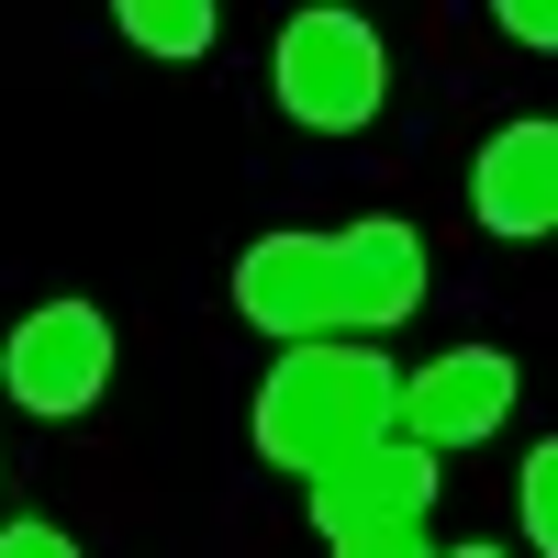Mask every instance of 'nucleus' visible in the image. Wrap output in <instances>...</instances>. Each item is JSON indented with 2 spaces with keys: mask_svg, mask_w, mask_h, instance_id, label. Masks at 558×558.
I'll return each instance as SVG.
<instances>
[{
  "mask_svg": "<svg viewBox=\"0 0 558 558\" xmlns=\"http://www.w3.org/2000/svg\"><path fill=\"white\" fill-rule=\"evenodd\" d=\"M391 380H402V368L368 357L357 336L291 347V357L268 368V391H257V458H268V470L324 481L336 458H357V447L391 436Z\"/></svg>",
  "mask_w": 558,
  "mask_h": 558,
  "instance_id": "f257e3e1",
  "label": "nucleus"
},
{
  "mask_svg": "<svg viewBox=\"0 0 558 558\" xmlns=\"http://www.w3.org/2000/svg\"><path fill=\"white\" fill-rule=\"evenodd\" d=\"M268 89H279V112H291V123H313V134H357V123H380V101H391V45H380V23H357V12H336V0H313V12L279 23Z\"/></svg>",
  "mask_w": 558,
  "mask_h": 558,
  "instance_id": "f03ea898",
  "label": "nucleus"
},
{
  "mask_svg": "<svg viewBox=\"0 0 558 558\" xmlns=\"http://www.w3.org/2000/svg\"><path fill=\"white\" fill-rule=\"evenodd\" d=\"M0 391L45 425H68L112 391V313L101 302H34L12 336H0Z\"/></svg>",
  "mask_w": 558,
  "mask_h": 558,
  "instance_id": "7ed1b4c3",
  "label": "nucleus"
},
{
  "mask_svg": "<svg viewBox=\"0 0 558 558\" xmlns=\"http://www.w3.org/2000/svg\"><path fill=\"white\" fill-rule=\"evenodd\" d=\"M502 413H514V357L502 347H447V357H425V368L391 380V436H413L425 458L481 447Z\"/></svg>",
  "mask_w": 558,
  "mask_h": 558,
  "instance_id": "20e7f679",
  "label": "nucleus"
},
{
  "mask_svg": "<svg viewBox=\"0 0 558 558\" xmlns=\"http://www.w3.org/2000/svg\"><path fill=\"white\" fill-rule=\"evenodd\" d=\"M313 492V536L324 547H357V536H391V525H425V502H436V458L413 447V436H380V447H357L336 458Z\"/></svg>",
  "mask_w": 558,
  "mask_h": 558,
  "instance_id": "39448f33",
  "label": "nucleus"
},
{
  "mask_svg": "<svg viewBox=\"0 0 558 558\" xmlns=\"http://www.w3.org/2000/svg\"><path fill=\"white\" fill-rule=\"evenodd\" d=\"M235 313L257 336H347V291H336V235H257L235 257Z\"/></svg>",
  "mask_w": 558,
  "mask_h": 558,
  "instance_id": "423d86ee",
  "label": "nucleus"
},
{
  "mask_svg": "<svg viewBox=\"0 0 558 558\" xmlns=\"http://www.w3.org/2000/svg\"><path fill=\"white\" fill-rule=\"evenodd\" d=\"M470 213H481V235H547L558 223V123L547 112H514L470 157Z\"/></svg>",
  "mask_w": 558,
  "mask_h": 558,
  "instance_id": "0eeeda50",
  "label": "nucleus"
},
{
  "mask_svg": "<svg viewBox=\"0 0 558 558\" xmlns=\"http://www.w3.org/2000/svg\"><path fill=\"white\" fill-rule=\"evenodd\" d=\"M336 291H347V336L402 324L413 302H425V235L391 223V213H368L357 235H336Z\"/></svg>",
  "mask_w": 558,
  "mask_h": 558,
  "instance_id": "6e6552de",
  "label": "nucleus"
},
{
  "mask_svg": "<svg viewBox=\"0 0 558 558\" xmlns=\"http://www.w3.org/2000/svg\"><path fill=\"white\" fill-rule=\"evenodd\" d=\"M112 23L146 45V57H202L213 45V0H123Z\"/></svg>",
  "mask_w": 558,
  "mask_h": 558,
  "instance_id": "1a4fd4ad",
  "label": "nucleus"
},
{
  "mask_svg": "<svg viewBox=\"0 0 558 558\" xmlns=\"http://www.w3.org/2000/svg\"><path fill=\"white\" fill-rule=\"evenodd\" d=\"M525 525H536V558H558V447L536 436V458H525Z\"/></svg>",
  "mask_w": 558,
  "mask_h": 558,
  "instance_id": "9d476101",
  "label": "nucleus"
},
{
  "mask_svg": "<svg viewBox=\"0 0 558 558\" xmlns=\"http://www.w3.org/2000/svg\"><path fill=\"white\" fill-rule=\"evenodd\" d=\"M0 558H78V536L45 525V514H12V525H0Z\"/></svg>",
  "mask_w": 558,
  "mask_h": 558,
  "instance_id": "9b49d317",
  "label": "nucleus"
},
{
  "mask_svg": "<svg viewBox=\"0 0 558 558\" xmlns=\"http://www.w3.org/2000/svg\"><path fill=\"white\" fill-rule=\"evenodd\" d=\"M502 34H514V45H536V57H547V45H558V12H547V0H502V12H492Z\"/></svg>",
  "mask_w": 558,
  "mask_h": 558,
  "instance_id": "f8f14e48",
  "label": "nucleus"
},
{
  "mask_svg": "<svg viewBox=\"0 0 558 558\" xmlns=\"http://www.w3.org/2000/svg\"><path fill=\"white\" fill-rule=\"evenodd\" d=\"M336 558H436V547H425V525H391V536H357V547H336Z\"/></svg>",
  "mask_w": 558,
  "mask_h": 558,
  "instance_id": "ddd939ff",
  "label": "nucleus"
},
{
  "mask_svg": "<svg viewBox=\"0 0 558 558\" xmlns=\"http://www.w3.org/2000/svg\"><path fill=\"white\" fill-rule=\"evenodd\" d=\"M436 558H502V547H436Z\"/></svg>",
  "mask_w": 558,
  "mask_h": 558,
  "instance_id": "4468645a",
  "label": "nucleus"
}]
</instances>
